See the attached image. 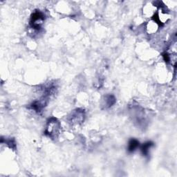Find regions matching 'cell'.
I'll list each match as a JSON object with an SVG mask.
<instances>
[{
    "label": "cell",
    "instance_id": "obj_3",
    "mask_svg": "<svg viewBox=\"0 0 177 177\" xmlns=\"http://www.w3.org/2000/svg\"><path fill=\"white\" fill-rule=\"evenodd\" d=\"M84 118V114L83 111H80L77 110L76 113L72 115L71 117V121L74 123H79L80 122H82Z\"/></svg>",
    "mask_w": 177,
    "mask_h": 177
},
{
    "label": "cell",
    "instance_id": "obj_4",
    "mask_svg": "<svg viewBox=\"0 0 177 177\" xmlns=\"http://www.w3.org/2000/svg\"><path fill=\"white\" fill-rule=\"evenodd\" d=\"M139 146V142L136 139H131L129 141L128 143V147H127V150L129 152L132 153V152L134 151Z\"/></svg>",
    "mask_w": 177,
    "mask_h": 177
},
{
    "label": "cell",
    "instance_id": "obj_5",
    "mask_svg": "<svg viewBox=\"0 0 177 177\" xmlns=\"http://www.w3.org/2000/svg\"><path fill=\"white\" fill-rule=\"evenodd\" d=\"M154 146V143L150 141L145 142L141 146V151L142 153L145 156H148L149 153H150V150L151 147Z\"/></svg>",
    "mask_w": 177,
    "mask_h": 177
},
{
    "label": "cell",
    "instance_id": "obj_2",
    "mask_svg": "<svg viewBox=\"0 0 177 177\" xmlns=\"http://www.w3.org/2000/svg\"><path fill=\"white\" fill-rule=\"evenodd\" d=\"M45 19L44 14L41 11H35L32 14L30 20V26L32 29L39 30L42 28Z\"/></svg>",
    "mask_w": 177,
    "mask_h": 177
},
{
    "label": "cell",
    "instance_id": "obj_1",
    "mask_svg": "<svg viewBox=\"0 0 177 177\" xmlns=\"http://www.w3.org/2000/svg\"><path fill=\"white\" fill-rule=\"evenodd\" d=\"M60 127V125L59 121L56 119H55V118H51V119L49 120L47 123L45 133L53 139L55 138L59 134Z\"/></svg>",
    "mask_w": 177,
    "mask_h": 177
}]
</instances>
